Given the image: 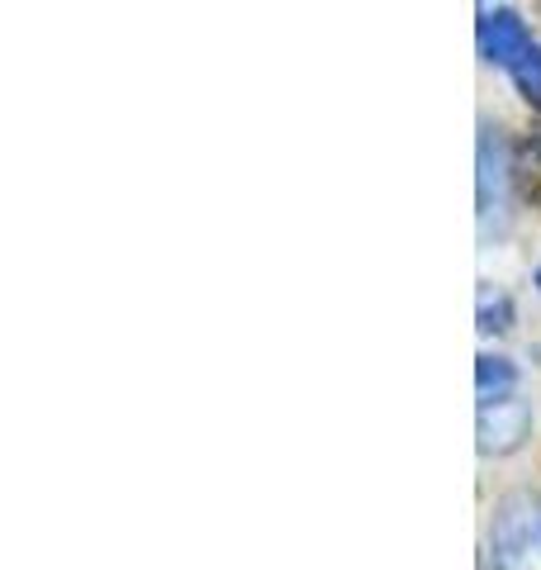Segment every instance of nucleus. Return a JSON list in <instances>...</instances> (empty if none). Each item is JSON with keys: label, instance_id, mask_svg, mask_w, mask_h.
<instances>
[{"label": "nucleus", "instance_id": "39448f33", "mask_svg": "<svg viewBox=\"0 0 541 570\" xmlns=\"http://www.w3.org/2000/svg\"><path fill=\"white\" fill-rule=\"evenodd\" d=\"M518 385V366L509 356H494L484 352L475 362V390H480V404H494V400H509V390Z\"/></svg>", "mask_w": 541, "mask_h": 570}, {"label": "nucleus", "instance_id": "f03ea898", "mask_svg": "<svg viewBox=\"0 0 541 570\" xmlns=\"http://www.w3.org/2000/svg\"><path fill=\"white\" fill-rule=\"evenodd\" d=\"M532 48V33L518 10H484L480 14V58L490 67H518Z\"/></svg>", "mask_w": 541, "mask_h": 570}, {"label": "nucleus", "instance_id": "6e6552de", "mask_svg": "<svg viewBox=\"0 0 541 570\" xmlns=\"http://www.w3.org/2000/svg\"><path fill=\"white\" fill-rule=\"evenodd\" d=\"M513 176H522V181H528V195H532V181H541V129H532L522 138V148L513 157Z\"/></svg>", "mask_w": 541, "mask_h": 570}, {"label": "nucleus", "instance_id": "20e7f679", "mask_svg": "<svg viewBox=\"0 0 541 570\" xmlns=\"http://www.w3.org/2000/svg\"><path fill=\"white\" fill-rule=\"evenodd\" d=\"M509 181H513V157H509V148H503L499 129L484 124L480 129V219H490L494 209H503Z\"/></svg>", "mask_w": 541, "mask_h": 570}, {"label": "nucleus", "instance_id": "7ed1b4c3", "mask_svg": "<svg viewBox=\"0 0 541 570\" xmlns=\"http://www.w3.org/2000/svg\"><path fill=\"white\" fill-rule=\"evenodd\" d=\"M532 428V409L522 400H494V404H480V452H513L522 448Z\"/></svg>", "mask_w": 541, "mask_h": 570}, {"label": "nucleus", "instance_id": "1a4fd4ad", "mask_svg": "<svg viewBox=\"0 0 541 570\" xmlns=\"http://www.w3.org/2000/svg\"><path fill=\"white\" fill-rule=\"evenodd\" d=\"M537 291H541V266H537Z\"/></svg>", "mask_w": 541, "mask_h": 570}, {"label": "nucleus", "instance_id": "423d86ee", "mask_svg": "<svg viewBox=\"0 0 541 570\" xmlns=\"http://www.w3.org/2000/svg\"><path fill=\"white\" fill-rule=\"evenodd\" d=\"M513 86H518V96L528 100L532 110H541V43H532L528 58L513 67Z\"/></svg>", "mask_w": 541, "mask_h": 570}, {"label": "nucleus", "instance_id": "0eeeda50", "mask_svg": "<svg viewBox=\"0 0 541 570\" xmlns=\"http://www.w3.org/2000/svg\"><path fill=\"white\" fill-rule=\"evenodd\" d=\"M513 328V299L494 291V295H480V333H509Z\"/></svg>", "mask_w": 541, "mask_h": 570}, {"label": "nucleus", "instance_id": "f257e3e1", "mask_svg": "<svg viewBox=\"0 0 541 570\" xmlns=\"http://www.w3.org/2000/svg\"><path fill=\"white\" fill-rule=\"evenodd\" d=\"M490 547L499 570H541V509L532 494H509L494 509Z\"/></svg>", "mask_w": 541, "mask_h": 570}]
</instances>
